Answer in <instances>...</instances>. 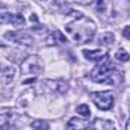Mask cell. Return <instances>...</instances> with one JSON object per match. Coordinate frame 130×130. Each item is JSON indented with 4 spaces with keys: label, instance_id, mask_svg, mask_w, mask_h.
<instances>
[{
    "label": "cell",
    "instance_id": "cell-1",
    "mask_svg": "<svg viewBox=\"0 0 130 130\" xmlns=\"http://www.w3.org/2000/svg\"><path fill=\"white\" fill-rule=\"evenodd\" d=\"M65 30L77 44H85V42H89L94 38L97 26L91 18L80 15L74 21L65 24Z\"/></svg>",
    "mask_w": 130,
    "mask_h": 130
},
{
    "label": "cell",
    "instance_id": "cell-2",
    "mask_svg": "<svg viewBox=\"0 0 130 130\" xmlns=\"http://www.w3.org/2000/svg\"><path fill=\"white\" fill-rule=\"evenodd\" d=\"M91 79L97 83H109V85H117L121 82V74L115 71V65L110 62L109 56L104 59L103 64L97 65V68L92 70Z\"/></svg>",
    "mask_w": 130,
    "mask_h": 130
},
{
    "label": "cell",
    "instance_id": "cell-3",
    "mask_svg": "<svg viewBox=\"0 0 130 130\" xmlns=\"http://www.w3.org/2000/svg\"><path fill=\"white\" fill-rule=\"evenodd\" d=\"M42 71V64H41V59L36 56V55H32V56H27L23 64H21V74L24 77H30V79H26L23 80L24 85H29V83H33L36 80V76H39Z\"/></svg>",
    "mask_w": 130,
    "mask_h": 130
},
{
    "label": "cell",
    "instance_id": "cell-4",
    "mask_svg": "<svg viewBox=\"0 0 130 130\" xmlns=\"http://www.w3.org/2000/svg\"><path fill=\"white\" fill-rule=\"evenodd\" d=\"M94 104L101 110H109L113 106V92L112 91H98V92H91L89 94Z\"/></svg>",
    "mask_w": 130,
    "mask_h": 130
},
{
    "label": "cell",
    "instance_id": "cell-5",
    "mask_svg": "<svg viewBox=\"0 0 130 130\" xmlns=\"http://www.w3.org/2000/svg\"><path fill=\"white\" fill-rule=\"evenodd\" d=\"M5 38H6V39H9V41H14V42H17V44L26 45V47H29V45H32V44H33L32 38L24 32V30H14V32H8V33H5Z\"/></svg>",
    "mask_w": 130,
    "mask_h": 130
},
{
    "label": "cell",
    "instance_id": "cell-6",
    "mask_svg": "<svg viewBox=\"0 0 130 130\" xmlns=\"http://www.w3.org/2000/svg\"><path fill=\"white\" fill-rule=\"evenodd\" d=\"M5 23H11L12 26H15L17 29L23 27L26 24L24 17H21L20 14H9V12H0V24Z\"/></svg>",
    "mask_w": 130,
    "mask_h": 130
},
{
    "label": "cell",
    "instance_id": "cell-7",
    "mask_svg": "<svg viewBox=\"0 0 130 130\" xmlns=\"http://www.w3.org/2000/svg\"><path fill=\"white\" fill-rule=\"evenodd\" d=\"M44 86L45 89H50V91H55V92H65L68 85L65 80H61V79H56V80H45L44 82Z\"/></svg>",
    "mask_w": 130,
    "mask_h": 130
},
{
    "label": "cell",
    "instance_id": "cell-8",
    "mask_svg": "<svg viewBox=\"0 0 130 130\" xmlns=\"http://www.w3.org/2000/svg\"><path fill=\"white\" fill-rule=\"evenodd\" d=\"M88 127H89V121L83 120V118H71L67 123L68 130H86Z\"/></svg>",
    "mask_w": 130,
    "mask_h": 130
},
{
    "label": "cell",
    "instance_id": "cell-9",
    "mask_svg": "<svg viewBox=\"0 0 130 130\" xmlns=\"http://www.w3.org/2000/svg\"><path fill=\"white\" fill-rule=\"evenodd\" d=\"M83 56L92 62H101L107 58V55L103 50H83Z\"/></svg>",
    "mask_w": 130,
    "mask_h": 130
},
{
    "label": "cell",
    "instance_id": "cell-10",
    "mask_svg": "<svg viewBox=\"0 0 130 130\" xmlns=\"http://www.w3.org/2000/svg\"><path fill=\"white\" fill-rule=\"evenodd\" d=\"M92 130H117V129H115L113 121L97 118V120H94V123H92Z\"/></svg>",
    "mask_w": 130,
    "mask_h": 130
},
{
    "label": "cell",
    "instance_id": "cell-11",
    "mask_svg": "<svg viewBox=\"0 0 130 130\" xmlns=\"http://www.w3.org/2000/svg\"><path fill=\"white\" fill-rule=\"evenodd\" d=\"M14 74H15L14 67H11V65H2V64H0V79H2L5 83H9V82L12 80Z\"/></svg>",
    "mask_w": 130,
    "mask_h": 130
},
{
    "label": "cell",
    "instance_id": "cell-12",
    "mask_svg": "<svg viewBox=\"0 0 130 130\" xmlns=\"http://www.w3.org/2000/svg\"><path fill=\"white\" fill-rule=\"evenodd\" d=\"M30 127L33 130H50V124H48V121H44V120H35V121H32Z\"/></svg>",
    "mask_w": 130,
    "mask_h": 130
},
{
    "label": "cell",
    "instance_id": "cell-13",
    "mask_svg": "<svg viewBox=\"0 0 130 130\" xmlns=\"http://www.w3.org/2000/svg\"><path fill=\"white\" fill-rule=\"evenodd\" d=\"M115 42V35L113 33H104L103 36H100V44L101 45H110V44H113Z\"/></svg>",
    "mask_w": 130,
    "mask_h": 130
},
{
    "label": "cell",
    "instance_id": "cell-14",
    "mask_svg": "<svg viewBox=\"0 0 130 130\" xmlns=\"http://www.w3.org/2000/svg\"><path fill=\"white\" fill-rule=\"evenodd\" d=\"M115 59H117V61H120V62H129V61H130L129 52H126L124 48H120V50L115 53Z\"/></svg>",
    "mask_w": 130,
    "mask_h": 130
},
{
    "label": "cell",
    "instance_id": "cell-15",
    "mask_svg": "<svg viewBox=\"0 0 130 130\" xmlns=\"http://www.w3.org/2000/svg\"><path fill=\"white\" fill-rule=\"evenodd\" d=\"M77 113H80L82 117L88 118V117H91V109H89L88 104H80V106H77Z\"/></svg>",
    "mask_w": 130,
    "mask_h": 130
},
{
    "label": "cell",
    "instance_id": "cell-16",
    "mask_svg": "<svg viewBox=\"0 0 130 130\" xmlns=\"http://www.w3.org/2000/svg\"><path fill=\"white\" fill-rule=\"evenodd\" d=\"M53 36H55V38H58V39H59V42H67V38H65L59 30H55V32H53Z\"/></svg>",
    "mask_w": 130,
    "mask_h": 130
},
{
    "label": "cell",
    "instance_id": "cell-17",
    "mask_svg": "<svg viewBox=\"0 0 130 130\" xmlns=\"http://www.w3.org/2000/svg\"><path fill=\"white\" fill-rule=\"evenodd\" d=\"M0 130H17L12 124H0Z\"/></svg>",
    "mask_w": 130,
    "mask_h": 130
},
{
    "label": "cell",
    "instance_id": "cell-18",
    "mask_svg": "<svg viewBox=\"0 0 130 130\" xmlns=\"http://www.w3.org/2000/svg\"><path fill=\"white\" fill-rule=\"evenodd\" d=\"M123 36H124L126 39H130V26H126V27H124V30H123Z\"/></svg>",
    "mask_w": 130,
    "mask_h": 130
},
{
    "label": "cell",
    "instance_id": "cell-19",
    "mask_svg": "<svg viewBox=\"0 0 130 130\" xmlns=\"http://www.w3.org/2000/svg\"><path fill=\"white\" fill-rule=\"evenodd\" d=\"M79 3H82V5H89L91 2H94V0H77Z\"/></svg>",
    "mask_w": 130,
    "mask_h": 130
},
{
    "label": "cell",
    "instance_id": "cell-20",
    "mask_svg": "<svg viewBox=\"0 0 130 130\" xmlns=\"http://www.w3.org/2000/svg\"><path fill=\"white\" fill-rule=\"evenodd\" d=\"M126 130H130V118L127 120V123H126Z\"/></svg>",
    "mask_w": 130,
    "mask_h": 130
},
{
    "label": "cell",
    "instance_id": "cell-21",
    "mask_svg": "<svg viewBox=\"0 0 130 130\" xmlns=\"http://www.w3.org/2000/svg\"><path fill=\"white\" fill-rule=\"evenodd\" d=\"M41 2H44V0H41Z\"/></svg>",
    "mask_w": 130,
    "mask_h": 130
}]
</instances>
